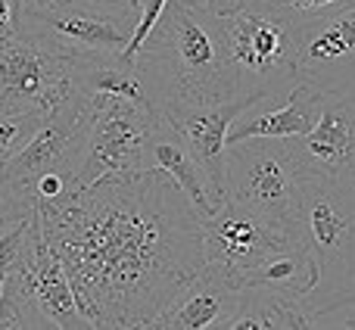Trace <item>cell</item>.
Masks as SVG:
<instances>
[{"mask_svg": "<svg viewBox=\"0 0 355 330\" xmlns=\"http://www.w3.org/2000/svg\"><path fill=\"white\" fill-rule=\"evenodd\" d=\"M221 330H302L309 312L300 296H287L265 287H246L237 293L234 309L218 324Z\"/></svg>", "mask_w": 355, "mask_h": 330, "instance_id": "ac0fdd59", "label": "cell"}, {"mask_svg": "<svg viewBox=\"0 0 355 330\" xmlns=\"http://www.w3.org/2000/svg\"><path fill=\"white\" fill-rule=\"evenodd\" d=\"M135 62L153 112L178 103H218L240 94L221 16L187 0H168Z\"/></svg>", "mask_w": 355, "mask_h": 330, "instance_id": "7a4b0ae2", "label": "cell"}, {"mask_svg": "<svg viewBox=\"0 0 355 330\" xmlns=\"http://www.w3.org/2000/svg\"><path fill=\"white\" fill-rule=\"evenodd\" d=\"M240 290H231L227 284L215 281L212 275L202 271L200 277L187 284L172 299V306L156 318L153 327L159 330H206L218 327L225 315L234 309Z\"/></svg>", "mask_w": 355, "mask_h": 330, "instance_id": "e0dca14e", "label": "cell"}, {"mask_svg": "<svg viewBox=\"0 0 355 330\" xmlns=\"http://www.w3.org/2000/svg\"><path fill=\"white\" fill-rule=\"evenodd\" d=\"M44 122L41 112L28 110H6L0 106V175L12 162V156L28 144V137L37 131V125Z\"/></svg>", "mask_w": 355, "mask_h": 330, "instance_id": "d6986e66", "label": "cell"}, {"mask_svg": "<svg viewBox=\"0 0 355 330\" xmlns=\"http://www.w3.org/2000/svg\"><path fill=\"white\" fill-rule=\"evenodd\" d=\"M69 94V56L53 53L22 31L0 41V106L47 116Z\"/></svg>", "mask_w": 355, "mask_h": 330, "instance_id": "9c48e42d", "label": "cell"}, {"mask_svg": "<svg viewBox=\"0 0 355 330\" xmlns=\"http://www.w3.org/2000/svg\"><path fill=\"white\" fill-rule=\"evenodd\" d=\"M206 275L243 290L246 277L275 252L306 240L300 218H275L237 200H225L212 215L200 218Z\"/></svg>", "mask_w": 355, "mask_h": 330, "instance_id": "5b68a950", "label": "cell"}, {"mask_svg": "<svg viewBox=\"0 0 355 330\" xmlns=\"http://www.w3.org/2000/svg\"><path fill=\"white\" fill-rule=\"evenodd\" d=\"M69 81L87 103H97V100L106 97H125L135 100V103H147L137 62L125 53L69 56Z\"/></svg>", "mask_w": 355, "mask_h": 330, "instance_id": "2e32d148", "label": "cell"}, {"mask_svg": "<svg viewBox=\"0 0 355 330\" xmlns=\"http://www.w3.org/2000/svg\"><path fill=\"white\" fill-rule=\"evenodd\" d=\"M31 221H35V215L19 221V225H12V227H6V231L0 234V284H3V277L10 275L12 268H19V262H22L25 243H28V234H31Z\"/></svg>", "mask_w": 355, "mask_h": 330, "instance_id": "44dd1931", "label": "cell"}, {"mask_svg": "<svg viewBox=\"0 0 355 330\" xmlns=\"http://www.w3.org/2000/svg\"><path fill=\"white\" fill-rule=\"evenodd\" d=\"M296 81H309L327 94L355 91V6L300 25Z\"/></svg>", "mask_w": 355, "mask_h": 330, "instance_id": "8fae6325", "label": "cell"}, {"mask_svg": "<svg viewBox=\"0 0 355 330\" xmlns=\"http://www.w3.org/2000/svg\"><path fill=\"white\" fill-rule=\"evenodd\" d=\"M166 3H168V0H141V12H137V28H135V35H131L128 47L122 50L125 56H131V60H135V53L141 50L144 37H147L150 31H153L156 19H159V12L166 10Z\"/></svg>", "mask_w": 355, "mask_h": 330, "instance_id": "603a6c76", "label": "cell"}, {"mask_svg": "<svg viewBox=\"0 0 355 330\" xmlns=\"http://www.w3.org/2000/svg\"><path fill=\"white\" fill-rule=\"evenodd\" d=\"M35 215L91 327H153L206 271L200 215L162 168L106 175Z\"/></svg>", "mask_w": 355, "mask_h": 330, "instance_id": "6da1fadb", "label": "cell"}, {"mask_svg": "<svg viewBox=\"0 0 355 330\" xmlns=\"http://www.w3.org/2000/svg\"><path fill=\"white\" fill-rule=\"evenodd\" d=\"M296 144L321 175H355V91L327 94L315 128Z\"/></svg>", "mask_w": 355, "mask_h": 330, "instance_id": "4fadbf2b", "label": "cell"}, {"mask_svg": "<svg viewBox=\"0 0 355 330\" xmlns=\"http://www.w3.org/2000/svg\"><path fill=\"white\" fill-rule=\"evenodd\" d=\"M327 91L309 85V81H296L281 100V106H268L265 112L243 119L237 116L234 125L227 128V144L246 141V137H302L315 128L321 110H324Z\"/></svg>", "mask_w": 355, "mask_h": 330, "instance_id": "5bb4252c", "label": "cell"}, {"mask_svg": "<svg viewBox=\"0 0 355 330\" xmlns=\"http://www.w3.org/2000/svg\"><path fill=\"white\" fill-rule=\"evenodd\" d=\"M227 56L237 91L275 103L296 85V25L265 0H246L240 10L221 16Z\"/></svg>", "mask_w": 355, "mask_h": 330, "instance_id": "277c9868", "label": "cell"}, {"mask_svg": "<svg viewBox=\"0 0 355 330\" xmlns=\"http://www.w3.org/2000/svg\"><path fill=\"white\" fill-rule=\"evenodd\" d=\"M19 277H22L25 296L31 302V312H35L37 327H91L87 318L81 315L78 302H75L72 284L66 277L60 256L53 252V246L47 243L41 231V221H31V234L28 243H25V256L19 262Z\"/></svg>", "mask_w": 355, "mask_h": 330, "instance_id": "7c38bea8", "label": "cell"}, {"mask_svg": "<svg viewBox=\"0 0 355 330\" xmlns=\"http://www.w3.org/2000/svg\"><path fill=\"white\" fill-rule=\"evenodd\" d=\"M227 200L275 218H300L302 184L312 165L296 137H246L227 144Z\"/></svg>", "mask_w": 355, "mask_h": 330, "instance_id": "8992f818", "label": "cell"}, {"mask_svg": "<svg viewBox=\"0 0 355 330\" xmlns=\"http://www.w3.org/2000/svg\"><path fill=\"white\" fill-rule=\"evenodd\" d=\"M137 28V6L128 0H50L22 10L19 28L62 56L122 53Z\"/></svg>", "mask_w": 355, "mask_h": 330, "instance_id": "52a82bcc", "label": "cell"}, {"mask_svg": "<svg viewBox=\"0 0 355 330\" xmlns=\"http://www.w3.org/2000/svg\"><path fill=\"white\" fill-rule=\"evenodd\" d=\"M268 6H275L287 22H293L296 28L306 22H315L321 16H331V12H340L346 6H355V0H265Z\"/></svg>", "mask_w": 355, "mask_h": 330, "instance_id": "ffe728a7", "label": "cell"}, {"mask_svg": "<svg viewBox=\"0 0 355 330\" xmlns=\"http://www.w3.org/2000/svg\"><path fill=\"white\" fill-rule=\"evenodd\" d=\"M300 225L318 265V281L302 296L309 315L355 302V175L312 171L302 184Z\"/></svg>", "mask_w": 355, "mask_h": 330, "instance_id": "3957f363", "label": "cell"}, {"mask_svg": "<svg viewBox=\"0 0 355 330\" xmlns=\"http://www.w3.org/2000/svg\"><path fill=\"white\" fill-rule=\"evenodd\" d=\"M256 106L268 103L250 97V94H237V97L218 100V103H178L159 110V116L181 134V141L193 153L196 165L209 181V190L218 202L227 200V128L237 116L256 110Z\"/></svg>", "mask_w": 355, "mask_h": 330, "instance_id": "30bf717a", "label": "cell"}, {"mask_svg": "<svg viewBox=\"0 0 355 330\" xmlns=\"http://www.w3.org/2000/svg\"><path fill=\"white\" fill-rule=\"evenodd\" d=\"M31 215H35V196L12 187V184H6V181H0V231L31 218Z\"/></svg>", "mask_w": 355, "mask_h": 330, "instance_id": "7402d4cb", "label": "cell"}, {"mask_svg": "<svg viewBox=\"0 0 355 330\" xmlns=\"http://www.w3.org/2000/svg\"><path fill=\"white\" fill-rule=\"evenodd\" d=\"M16 35V22H12V6L10 0H0V41Z\"/></svg>", "mask_w": 355, "mask_h": 330, "instance_id": "cb8c5ba5", "label": "cell"}, {"mask_svg": "<svg viewBox=\"0 0 355 330\" xmlns=\"http://www.w3.org/2000/svg\"><path fill=\"white\" fill-rule=\"evenodd\" d=\"M156 112L147 103L125 97H106L91 103L81 162L72 175V190L100 181L106 175H128L147 168V137Z\"/></svg>", "mask_w": 355, "mask_h": 330, "instance_id": "ba28073f", "label": "cell"}, {"mask_svg": "<svg viewBox=\"0 0 355 330\" xmlns=\"http://www.w3.org/2000/svg\"><path fill=\"white\" fill-rule=\"evenodd\" d=\"M128 3H131V6H137V12H141V0H128Z\"/></svg>", "mask_w": 355, "mask_h": 330, "instance_id": "d4e9b609", "label": "cell"}, {"mask_svg": "<svg viewBox=\"0 0 355 330\" xmlns=\"http://www.w3.org/2000/svg\"><path fill=\"white\" fill-rule=\"evenodd\" d=\"M147 168H162L166 175H172L200 218L212 215L221 206L215 200V193L209 190L206 175L200 171V165H196L193 153L187 150V144L181 141V134L159 112H156L153 128H150V137H147Z\"/></svg>", "mask_w": 355, "mask_h": 330, "instance_id": "9a60e30c", "label": "cell"}]
</instances>
